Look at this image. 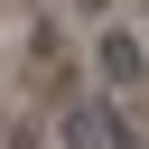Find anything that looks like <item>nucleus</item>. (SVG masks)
<instances>
[{
  "label": "nucleus",
  "mask_w": 149,
  "mask_h": 149,
  "mask_svg": "<svg viewBox=\"0 0 149 149\" xmlns=\"http://www.w3.org/2000/svg\"><path fill=\"white\" fill-rule=\"evenodd\" d=\"M93 56H102V84H112V93H130V84H140V37L102 28V47H93Z\"/></svg>",
  "instance_id": "obj_1"
}]
</instances>
